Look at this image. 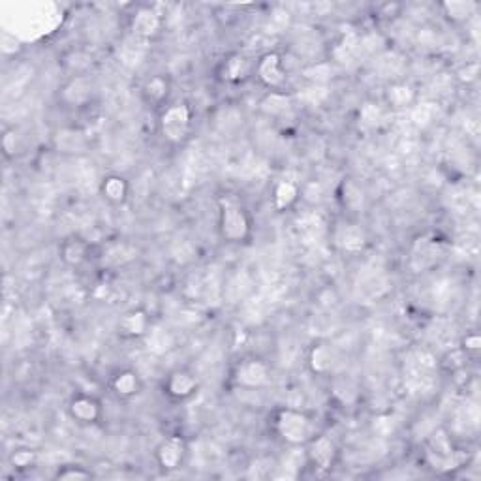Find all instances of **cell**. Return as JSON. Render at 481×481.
Here are the masks:
<instances>
[{"label": "cell", "instance_id": "obj_13", "mask_svg": "<svg viewBox=\"0 0 481 481\" xmlns=\"http://www.w3.org/2000/svg\"><path fill=\"white\" fill-rule=\"evenodd\" d=\"M365 231L361 230L359 226L356 224H346L340 226L339 231H337V245L342 248V250L350 252V254H356L365 248Z\"/></svg>", "mask_w": 481, "mask_h": 481}, {"label": "cell", "instance_id": "obj_17", "mask_svg": "<svg viewBox=\"0 0 481 481\" xmlns=\"http://www.w3.org/2000/svg\"><path fill=\"white\" fill-rule=\"evenodd\" d=\"M335 365V352L329 344H316L311 352V366L318 374H328Z\"/></svg>", "mask_w": 481, "mask_h": 481}, {"label": "cell", "instance_id": "obj_30", "mask_svg": "<svg viewBox=\"0 0 481 481\" xmlns=\"http://www.w3.org/2000/svg\"><path fill=\"white\" fill-rule=\"evenodd\" d=\"M57 477L59 480H85V477H91V472L81 470V466H76V468L66 466L64 470H59Z\"/></svg>", "mask_w": 481, "mask_h": 481}, {"label": "cell", "instance_id": "obj_22", "mask_svg": "<svg viewBox=\"0 0 481 481\" xmlns=\"http://www.w3.org/2000/svg\"><path fill=\"white\" fill-rule=\"evenodd\" d=\"M87 257V245L83 240H68L62 246V260L70 265H79Z\"/></svg>", "mask_w": 481, "mask_h": 481}, {"label": "cell", "instance_id": "obj_26", "mask_svg": "<svg viewBox=\"0 0 481 481\" xmlns=\"http://www.w3.org/2000/svg\"><path fill=\"white\" fill-rule=\"evenodd\" d=\"M383 120V111L376 104H365L359 111V122L365 128H374Z\"/></svg>", "mask_w": 481, "mask_h": 481}, {"label": "cell", "instance_id": "obj_8", "mask_svg": "<svg viewBox=\"0 0 481 481\" xmlns=\"http://www.w3.org/2000/svg\"><path fill=\"white\" fill-rule=\"evenodd\" d=\"M429 457H431L432 465H436L438 468H446V466H449V463H453L455 449L451 446V442H449V436H446L444 431H438L431 438Z\"/></svg>", "mask_w": 481, "mask_h": 481}, {"label": "cell", "instance_id": "obj_23", "mask_svg": "<svg viewBox=\"0 0 481 481\" xmlns=\"http://www.w3.org/2000/svg\"><path fill=\"white\" fill-rule=\"evenodd\" d=\"M147 346L149 350L156 352V354H164L166 350H170L171 335L166 333L164 329H149Z\"/></svg>", "mask_w": 481, "mask_h": 481}, {"label": "cell", "instance_id": "obj_4", "mask_svg": "<svg viewBox=\"0 0 481 481\" xmlns=\"http://www.w3.org/2000/svg\"><path fill=\"white\" fill-rule=\"evenodd\" d=\"M233 380L239 388L260 389L271 382V366L262 359L240 361L233 374Z\"/></svg>", "mask_w": 481, "mask_h": 481}, {"label": "cell", "instance_id": "obj_6", "mask_svg": "<svg viewBox=\"0 0 481 481\" xmlns=\"http://www.w3.org/2000/svg\"><path fill=\"white\" fill-rule=\"evenodd\" d=\"M164 389L171 399L185 400L196 393L197 380L192 372L179 369V371H173L170 376H168V380H166L164 383Z\"/></svg>", "mask_w": 481, "mask_h": 481}, {"label": "cell", "instance_id": "obj_27", "mask_svg": "<svg viewBox=\"0 0 481 481\" xmlns=\"http://www.w3.org/2000/svg\"><path fill=\"white\" fill-rule=\"evenodd\" d=\"M474 8H476V4H472V2H448V4H444V10L448 11V16L455 21L468 19Z\"/></svg>", "mask_w": 481, "mask_h": 481}, {"label": "cell", "instance_id": "obj_28", "mask_svg": "<svg viewBox=\"0 0 481 481\" xmlns=\"http://www.w3.org/2000/svg\"><path fill=\"white\" fill-rule=\"evenodd\" d=\"M434 113H436L434 104H419L412 110V120H414L417 126H427L432 119H434Z\"/></svg>", "mask_w": 481, "mask_h": 481}, {"label": "cell", "instance_id": "obj_12", "mask_svg": "<svg viewBox=\"0 0 481 481\" xmlns=\"http://www.w3.org/2000/svg\"><path fill=\"white\" fill-rule=\"evenodd\" d=\"M111 389H113V393L119 395L120 399H130L141 391V380L136 372L126 369V371L117 372L115 376L111 378Z\"/></svg>", "mask_w": 481, "mask_h": 481}, {"label": "cell", "instance_id": "obj_19", "mask_svg": "<svg viewBox=\"0 0 481 481\" xmlns=\"http://www.w3.org/2000/svg\"><path fill=\"white\" fill-rule=\"evenodd\" d=\"M438 254V243L434 240L419 239L416 243V248L412 252V262L416 263L417 269H423L434 262V256Z\"/></svg>", "mask_w": 481, "mask_h": 481}, {"label": "cell", "instance_id": "obj_2", "mask_svg": "<svg viewBox=\"0 0 481 481\" xmlns=\"http://www.w3.org/2000/svg\"><path fill=\"white\" fill-rule=\"evenodd\" d=\"M220 207V231L226 240L237 243L245 240L250 231V220L246 211L233 196H224L219 199Z\"/></svg>", "mask_w": 481, "mask_h": 481}, {"label": "cell", "instance_id": "obj_25", "mask_svg": "<svg viewBox=\"0 0 481 481\" xmlns=\"http://www.w3.org/2000/svg\"><path fill=\"white\" fill-rule=\"evenodd\" d=\"M248 71V60L243 55H233L231 59L226 60V79L230 81H237L240 77H245V74Z\"/></svg>", "mask_w": 481, "mask_h": 481}, {"label": "cell", "instance_id": "obj_1", "mask_svg": "<svg viewBox=\"0 0 481 481\" xmlns=\"http://www.w3.org/2000/svg\"><path fill=\"white\" fill-rule=\"evenodd\" d=\"M274 434L290 446H305L316 436V425L305 412L282 408L273 416Z\"/></svg>", "mask_w": 481, "mask_h": 481}, {"label": "cell", "instance_id": "obj_11", "mask_svg": "<svg viewBox=\"0 0 481 481\" xmlns=\"http://www.w3.org/2000/svg\"><path fill=\"white\" fill-rule=\"evenodd\" d=\"M308 444H311V451H308V455H311L312 463H314L318 468H322V470L331 468V465H333L335 460V455H337V451H335V444L331 442L328 436H314Z\"/></svg>", "mask_w": 481, "mask_h": 481}, {"label": "cell", "instance_id": "obj_9", "mask_svg": "<svg viewBox=\"0 0 481 481\" xmlns=\"http://www.w3.org/2000/svg\"><path fill=\"white\" fill-rule=\"evenodd\" d=\"M160 25H162V19L156 11H153L151 8H143L136 13L134 21H132V30L136 34V38L147 40L151 36L160 30Z\"/></svg>", "mask_w": 481, "mask_h": 481}, {"label": "cell", "instance_id": "obj_7", "mask_svg": "<svg viewBox=\"0 0 481 481\" xmlns=\"http://www.w3.org/2000/svg\"><path fill=\"white\" fill-rule=\"evenodd\" d=\"M185 440L180 436L168 438L162 446L158 448V463L166 470H173L177 466H180L182 459H185Z\"/></svg>", "mask_w": 481, "mask_h": 481}, {"label": "cell", "instance_id": "obj_10", "mask_svg": "<svg viewBox=\"0 0 481 481\" xmlns=\"http://www.w3.org/2000/svg\"><path fill=\"white\" fill-rule=\"evenodd\" d=\"M70 414L79 423H94L100 417L98 400L88 395H77L70 402Z\"/></svg>", "mask_w": 481, "mask_h": 481}, {"label": "cell", "instance_id": "obj_3", "mask_svg": "<svg viewBox=\"0 0 481 481\" xmlns=\"http://www.w3.org/2000/svg\"><path fill=\"white\" fill-rule=\"evenodd\" d=\"M192 124V111L186 104L170 105L168 110L162 113L160 119V128L168 141L180 143L188 136Z\"/></svg>", "mask_w": 481, "mask_h": 481}, {"label": "cell", "instance_id": "obj_5", "mask_svg": "<svg viewBox=\"0 0 481 481\" xmlns=\"http://www.w3.org/2000/svg\"><path fill=\"white\" fill-rule=\"evenodd\" d=\"M256 71L263 85H267L269 88H279L286 81V71L279 53H265L257 60Z\"/></svg>", "mask_w": 481, "mask_h": 481}, {"label": "cell", "instance_id": "obj_14", "mask_svg": "<svg viewBox=\"0 0 481 481\" xmlns=\"http://www.w3.org/2000/svg\"><path fill=\"white\" fill-rule=\"evenodd\" d=\"M119 329L120 333L126 335V337H143V335L149 333L151 322L143 311H132L120 318Z\"/></svg>", "mask_w": 481, "mask_h": 481}, {"label": "cell", "instance_id": "obj_18", "mask_svg": "<svg viewBox=\"0 0 481 481\" xmlns=\"http://www.w3.org/2000/svg\"><path fill=\"white\" fill-rule=\"evenodd\" d=\"M414 98H416V91L406 83H393L388 88V102L393 108H408L414 104Z\"/></svg>", "mask_w": 481, "mask_h": 481}, {"label": "cell", "instance_id": "obj_21", "mask_svg": "<svg viewBox=\"0 0 481 481\" xmlns=\"http://www.w3.org/2000/svg\"><path fill=\"white\" fill-rule=\"evenodd\" d=\"M299 231L301 236L305 237V239H318V237L322 236L323 231V220L320 214L316 213H308L305 214L303 219L299 220Z\"/></svg>", "mask_w": 481, "mask_h": 481}, {"label": "cell", "instance_id": "obj_15", "mask_svg": "<svg viewBox=\"0 0 481 481\" xmlns=\"http://www.w3.org/2000/svg\"><path fill=\"white\" fill-rule=\"evenodd\" d=\"M299 199V185L294 180H279L273 190V205L277 211L290 209Z\"/></svg>", "mask_w": 481, "mask_h": 481}, {"label": "cell", "instance_id": "obj_20", "mask_svg": "<svg viewBox=\"0 0 481 481\" xmlns=\"http://www.w3.org/2000/svg\"><path fill=\"white\" fill-rule=\"evenodd\" d=\"M262 110L267 113V115H286L288 111L291 110V100L290 96H286L284 93H271L265 96V100L262 102Z\"/></svg>", "mask_w": 481, "mask_h": 481}, {"label": "cell", "instance_id": "obj_31", "mask_svg": "<svg viewBox=\"0 0 481 481\" xmlns=\"http://www.w3.org/2000/svg\"><path fill=\"white\" fill-rule=\"evenodd\" d=\"M480 346H481V340L477 335H468V337H466V340H465L466 350L476 352V350H480Z\"/></svg>", "mask_w": 481, "mask_h": 481}, {"label": "cell", "instance_id": "obj_24", "mask_svg": "<svg viewBox=\"0 0 481 481\" xmlns=\"http://www.w3.org/2000/svg\"><path fill=\"white\" fill-rule=\"evenodd\" d=\"M145 96L154 104H160L168 96V81L160 76L149 79L147 85H145Z\"/></svg>", "mask_w": 481, "mask_h": 481}, {"label": "cell", "instance_id": "obj_16", "mask_svg": "<svg viewBox=\"0 0 481 481\" xmlns=\"http://www.w3.org/2000/svg\"><path fill=\"white\" fill-rule=\"evenodd\" d=\"M102 196L110 203H122L128 196V182L119 175H110L102 180Z\"/></svg>", "mask_w": 481, "mask_h": 481}, {"label": "cell", "instance_id": "obj_29", "mask_svg": "<svg viewBox=\"0 0 481 481\" xmlns=\"http://www.w3.org/2000/svg\"><path fill=\"white\" fill-rule=\"evenodd\" d=\"M34 460H36V453L33 449H19L11 455V465L17 468H27V466L34 465Z\"/></svg>", "mask_w": 481, "mask_h": 481}]
</instances>
